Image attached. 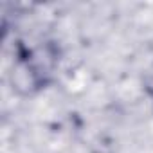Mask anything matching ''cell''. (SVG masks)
<instances>
[{
	"label": "cell",
	"instance_id": "cell-1",
	"mask_svg": "<svg viewBox=\"0 0 153 153\" xmlns=\"http://www.w3.org/2000/svg\"><path fill=\"white\" fill-rule=\"evenodd\" d=\"M13 88H16L22 94H33L34 90L40 88L42 83V74L40 68L34 65L33 59H20L11 74Z\"/></svg>",
	"mask_w": 153,
	"mask_h": 153
}]
</instances>
